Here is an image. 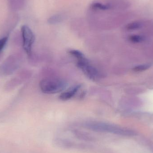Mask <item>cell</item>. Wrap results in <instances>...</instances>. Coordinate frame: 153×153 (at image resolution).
Wrapping results in <instances>:
<instances>
[{"instance_id":"cell-1","label":"cell","mask_w":153,"mask_h":153,"mask_svg":"<svg viewBox=\"0 0 153 153\" xmlns=\"http://www.w3.org/2000/svg\"><path fill=\"white\" fill-rule=\"evenodd\" d=\"M83 126L86 128L95 132L110 133L124 136H132L136 134L132 130L105 122L90 121L85 123Z\"/></svg>"},{"instance_id":"cell-9","label":"cell","mask_w":153,"mask_h":153,"mask_svg":"<svg viewBox=\"0 0 153 153\" xmlns=\"http://www.w3.org/2000/svg\"><path fill=\"white\" fill-rule=\"evenodd\" d=\"M144 38L139 35H132L129 37V40L133 43H139L143 40Z\"/></svg>"},{"instance_id":"cell-10","label":"cell","mask_w":153,"mask_h":153,"mask_svg":"<svg viewBox=\"0 0 153 153\" xmlns=\"http://www.w3.org/2000/svg\"><path fill=\"white\" fill-rule=\"evenodd\" d=\"M150 67H151L150 65H138V66H136V67H135L133 69V70L135 72L143 71L147 70Z\"/></svg>"},{"instance_id":"cell-3","label":"cell","mask_w":153,"mask_h":153,"mask_svg":"<svg viewBox=\"0 0 153 153\" xmlns=\"http://www.w3.org/2000/svg\"><path fill=\"white\" fill-rule=\"evenodd\" d=\"M67 85L65 81L57 78L44 79L39 83L40 90L47 94H54L62 91Z\"/></svg>"},{"instance_id":"cell-6","label":"cell","mask_w":153,"mask_h":153,"mask_svg":"<svg viewBox=\"0 0 153 153\" xmlns=\"http://www.w3.org/2000/svg\"><path fill=\"white\" fill-rule=\"evenodd\" d=\"M81 85H77L70 87L64 91L59 96V99L62 101H66L72 98L81 88Z\"/></svg>"},{"instance_id":"cell-8","label":"cell","mask_w":153,"mask_h":153,"mask_svg":"<svg viewBox=\"0 0 153 153\" xmlns=\"http://www.w3.org/2000/svg\"><path fill=\"white\" fill-rule=\"evenodd\" d=\"M146 23V21H144L139 20L132 22L126 25V29L128 30H137L143 27Z\"/></svg>"},{"instance_id":"cell-4","label":"cell","mask_w":153,"mask_h":153,"mask_svg":"<svg viewBox=\"0 0 153 153\" xmlns=\"http://www.w3.org/2000/svg\"><path fill=\"white\" fill-rule=\"evenodd\" d=\"M55 144L60 148L65 149H77L80 150L92 149L93 146L89 144L75 143L69 139L63 138H56L54 140Z\"/></svg>"},{"instance_id":"cell-11","label":"cell","mask_w":153,"mask_h":153,"mask_svg":"<svg viewBox=\"0 0 153 153\" xmlns=\"http://www.w3.org/2000/svg\"><path fill=\"white\" fill-rule=\"evenodd\" d=\"M7 40H8V37H5L2 38L0 39V53L5 46V45L7 43Z\"/></svg>"},{"instance_id":"cell-7","label":"cell","mask_w":153,"mask_h":153,"mask_svg":"<svg viewBox=\"0 0 153 153\" xmlns=\"http://www.w3.org/2000/svg\"><path fill=\"white\" fill-rule=\"evenodd\" d=\"M74 135L77 139L85 142H95L96 139L94 137L89 133L80 130H75L73 131Z\"/></svg>"},{"instance_id":"cell-5","label":"cell","mask_w":153,"mask_h":153,"mask_svg":"<svg viewBox=\"0 0 153 153\" xmlns=\"http://www.w3.org/2000/svg\"><path fill=\"white\" fill-rule=\"evenodd\" d=\"M21 32L23 39V48L27 53L28 55H30L31 54L32 45L35 39L34 33L30 28L26 25L22 26Z\"/></svg>"},{"instance_id":"cell-2","label":"cell","mask_w":153,"mask_h":153,"mask_svg":"<svg viewBox=\"0 0 153 153\" xmlns=\"http://www.w3.org/2000/svg\"><path fill=\"white\" fill-rule=\"evenodd\" d=\"M70 54L77 60L76 65L82 72L91 80L96 81L100 77V73L95 67L92 65L84 55L78 50L69 51Z\"/></svg>"}]
</instances>
